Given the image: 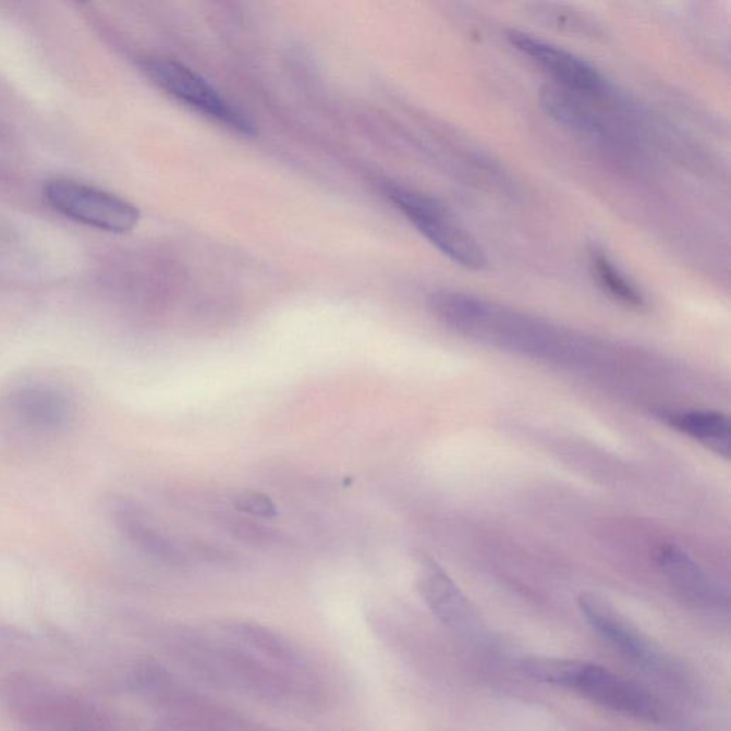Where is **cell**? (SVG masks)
Returning a JSON list of instances; mask_svg holds the SVG:
<instances>
[{"label": "cell", "mask_w": 731, "mask_h": 731, "mask_svg": "<svg viewBox=\"0 0 731 731\" xmlns=\"http://www.w3.org/2000/svg\"><path fill=\"white\" fill-rule=\"evenodd\" d=\"M659 563L673 586L687 599L698 605H711L717 600L716 587L683 550L669 546L661 549Z\"/></svg>", "instance_id": "cell-10"}, {"label": "cell", "mask_w": 731, "mask_h": 731, "mask_svg": "<svg viewBox=\"0 0 731 731\" xmlns=\"http://www.w3.org/2000/svg\"><path fill=\"white\" fill-rule=\"evenodd\" d=\"M127 533L137 545L154 558L162 560L163 563L173 565H185L187 563V553L181 549V546L170 540L163 533L142 523L139 519H129Z\"/></svg>", "instance_id": "cell-15"}, {"label": "cell", "mask_w": 731, "mask_h": 731, "mask_svg": "<svg viewBox=\"0 0 731 731\" xmlns=\"http://www.w3.org/2000/svg\"><path fill=\"white\" fill-rule=\"evenodd\" d=\"M223 526L228 528L230 535L237 540L245 541L253 546H273L280 541L279 535L272 528L264 524L249 521L242 517H224Z\"/></svg>", "instance_id": "cell-16"}, {"label": "cell", "mask_w": 731, "mask_h": 731, "mask_svg": "<svg viewBox=\"0 0 731 731\" xmlns=\"http://www.w3.org/2000/svg\"><path fill=\"white\" fill-rule=\"evenodd\" d=\"M20 415L34 427H59L68 417V403L61 394L49 390H29L22 393L16 404Z\"/></svg>", "instance_id": "cell-13"}, {"label": "cell", "mask_w": 731, "mask_h": 731, "mask_svg": "<svg viewBox=\"0 0 731 731\" xmlns=\"http://www.w3.org/2000/svg\"><path fill=\"white\" fill-rule=\"evenodd\" d=\"M532 675L536 682L573 690L595 705L620 715L647 721L660 716L659 705L650 693L601 666L539 657L533 663Z\"/></svg>", "instance_id": "cell-2"}, {"label": "cell", "mask_w": 731, "mask_h": 731, "mask_svg": "<svg viewBox=\"0 0 731 731\" xmlns=\"http://www.w3.org/2000/svg\"><path fill=\"white\" fill-rule=\"evenodd\" d=\"M588 265L596 282L614 301L633 309L645 307L646 297L642 289L616 265L604 246L593 245L588 249Z\"/></svg>", "instance_id": "cell-11"}, {"label": "cell", "mask_w": 731, "mask_h": 731, "mask_svg": "<svg viewBox=\"0 0 731 731\" xmlns=\"http://www.w3.org/2000/svg\"><path fill=\"white\" fill-rule=\"evenodd\" d=\"M44 197L59 214L105 232H131L141 220L139 210L129 202L69 179H52L46 183Z\"/></svg>", "instance_id": "cell-5"}, {"label": "cell", "mask_w": 731, "mask_h": 731, "mask_svg": "<svg viewBox=\"0 0 731 731\" xmlns=\"http://www.w3.org/2000/svg\"><path fill=\"white\" fill-rule=\"evenodd\" d=\"M578 94L551 84L541 92V102L551 118L563 125L582 132H595V117L583 105Z\"/></svg>", "instance_id": "cell-12"}, {"label": "cell", "mask_w": 731, "mask_h": 731, "mask_svg": "<svg viewBox=\"0 0 731 731\" xmlns=\"http://www.w3.org/2000/svg\"><path fill=\"white\" fill-rule=\"evenodd\" d=\"M659 417L689 436L705 448L729 459L731 453V425L729 417L720 412L711 411H668L660 412Z\"/></svg>", "instance_id": "cell-9"}, {"label": "cell", "mask_w": 731, "mask_h": 731, "mask_svg": "<svg viewBox=\"0 0 731 731\" xmlns=\"http://www.w3.org/2000/svg\"><path fill=\"white\" fill-rule=\"evenodd\" d=\"M233 505L237 512L259 519L278 516V508L273 500L260 491L246 490L233 496Z\"/></svg>", "instance_id": "cell-17"}, {"label": "cell", "mask_w": 731, "mask_h": 731, "mask_svg": "<svg viewBox=\"0 0 731 731\" xmlns=\"http://www.w3.org/2000/svg\"><path fill=\"white\" fill-rule=\"evenodd\" d=\"M578 607L586 622L620 655L646 668L651 669L659 665L660 656L656 647L605 601L595 596H582Z\"/></svg>", "instance_id": "cell-8"}, {"label": "cell", "mask_w": 731, "mask_h": 731, "mask_svg": "<svg viewBox=\"0 0 731 731\" xmlns=\"http://www.w3.org/2000/svg\"><path fill=\"white\" fill-rule=\"evenodd\" d=\"M144 71L165 94L196 110L202 117L241 135H256V126L249 114L230 102L208 81L185 64L170 59H154L144 63Z\"/></svg>", "instance_id": "cell-4"}, {"label": "cell", "mask_w": 731, "mask_h": 731, "mask_svg": "<svg viewBox=\"0 0 731 731\" xmlns=\"http://www.w3.org/2000/svg\"><path fill=\"white\" fill-rule=\"evenodd\" d=\"M417 588L423 600L446 628L471 634L479 626L476 610L448 573L426 555L417 556Z\"/></svg>", "instance_id": "cell-7"}, {"label": "cell", "mask_w": 731, "mask_h": 731, "mask_svg": "<svg viewBox=\"0 0 731 731\" xmlns=\"http://www.w3.org/2000/svg\"><path fill=\"white\" fill-rule=\"evenodd\" d=\"M230 632L246 646L255 648L261 655L268 656L270 659L279 661V663L282 661V663L292 666V668L303 665L301 663V656L294 650L293 646L268 629L242 623L234 624Z\"/></svg>", "instance_id": "cell-14"}, {"label": "cell", "mask_w": 731, "mask_h": 731, "mask_svg": "<svg viewBox=\"0 0 731 731\" xmlns=\"http://www.w3.org/2000/svg\"><path fill=\"white\" fill-rule=\"evenodd\" d=\"M386 193L409 222L450 260L473 272L486 269L487 256L480 243L438 199L398 185L388 186Z\"/></svg>", "instance_id": "cell-3"}, {"label": "cell", "mask_w": 731, "mask_h": 731, "mask_svg": "<svg viewBox=\"0 0 731 731\" xmlns=\"http://www.w3.org/2000/svg\"><path fill=\"white\" fill-rule=\"evenodd\" d=\"M429 307L450 329L502 351L555 362H562L573 351L569 336L553 326L471 294L436 292Z\"/></svg>", "instance_id": "cell-1"}, {"label": "cell", "mask_w": 731, "mask_h": 731, "mask_svg": "<svg viewBox=\"0 0 731 731\" xmlns=\"http://www.w3.org/2000/svg\"><path fill=\"white\" fill-rule=\"evenodd\" d=\"M510 45L555 81V85L582 96H595L606 89L605 77L595 66L560 46L526 32L510 31Z\"/></svg>", "instance_id": "cell-6"}]
</instances>
